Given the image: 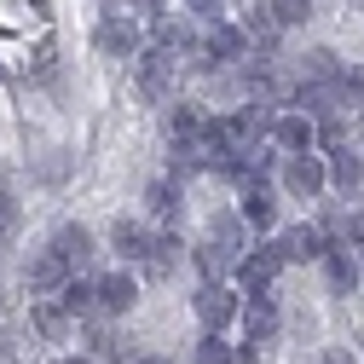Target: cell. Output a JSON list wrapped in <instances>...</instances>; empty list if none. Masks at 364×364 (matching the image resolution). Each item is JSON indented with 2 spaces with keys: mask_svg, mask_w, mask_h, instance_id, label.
I'll return each mask as SVG.
<instances>
[{
  "mask_svg": "<svg viewBox=\"0 0 364 364\" xmlns=\"http://www.w3.org/2000/svg\"><path fill=\"white\" fill-rule=\"evenodd\" d=\"M151 41H156V47H168V53H179V58L191 53V29L179 23V18H151Z\"/></svg>",
  "mask_w": 364,
  "mask_h": 364,
  "instance_id": "cell-25",
  "label": "cell"
},
{
  "mask_svg": "<svg viewBox=\"0 0 364 364\" xmlns=\"http://www.w3.org/2000/svg\"><path fill=\"white\" fill-rule=\"evenodd\" d=\"M191 312H197V324H203V330H225V324H237L243 295L220 278V284H203V289L191 295Z\"/></svg>",
  "mask_w": 364,
  "mask_h": 364,
  "instance_id": "cell-5",
  "label": "cell"
},
{
  "mask_svg": "<svg viewBox=\"0 0 364 364\" xmlns=\"http://www.w3.org/2000/svg\"><path fill=\"white\" fill-rule=\"evenodd\" d=\"M358 260H364V249H358Z\"/></svg>",
  "mask_w": 364,
  "mask_h": 364,
  "instance_id": "cell-39",
  "label": "cell"
},
{
  "mask_svg": "<svg viewBox=\"0 0 364 364\" xmlns=\"http://www.w3.org/2000/svg\"><path fill=\"white\" fill-rule=\"evenodd\" d=\"M341 58H336V47H306V58H301V81H341Z\"/></svg>",
  "mask_w": 364,
  "mask_h": 364,
  "instance_id": "cell-24",
  "label": "cell"
},
{
  "mask_svg": "<svg viewBox=\"0 0 364 364\" xmlns=\"http://www.w3.org/2000/svg\"><path fill=\"white\" fill-rule=\"evenodd\" d=\"M139 364H173L168 353H139Z\"/></svg>",
  "mask_w": 364,
  "mask_h": 364,
  "instance_id": "cell-35",
  "label": "cell"
},
{
  "mask_svg": "<svg viewBox=\"0 0 364 364\" xmlns=\"http://www.w3.org/2000/svg\"><path fill=\"white\" fill-rule=\"evenodd\" d=\"M284 266H289V260H284V249H278V243H260V249H243V255H237L232 278H237V289H243V295H260V289L278 284V272H284Z\"/></svg>",
  "mask_w": 364,
  "mask_h": 364,
  "instance_id": "cell-4",
  "label": "cell"
},
{
  "mask_svg": "<svg viewBox=\"0 0 364 364\" xmlns=\"http://www.w3.org/2000/svg\"><path fill=\"white\" fill-rule=\"evenodd\" d=\"M358 6H364V0H358Z\"/></svg>",
  "mask_w": 364,
  "mask_h": 364,
  "instance_id": "cell-40",
  "label": "cell"
},
{
  "mask_svg": "<svg viewBox=\"0 0 364 364\" xmlns=\"http://www.w3.org/2000/svg\"><path fill=\"white\" fill-rule=\"evenodd\" d=\"M208 243L237 266V255L249 249V225H243V214H214V220H208Z\"/></svg>",
  "mask_w": 364,
  "mask_h": 364,
  "instance_id": "cell-15",
  "label": "cell"
},
{
  "mask_svg": "<svg viewBox=\"0 0 364 364\" xmlns=\"http://www.w3.org/2000/svg\"><path fill=\"white\" fill-rule=\"evenodd\" d=\"M203 127H208L203 105H168V116H162V133H168L173 145H186V139H197Z\"/></svg>",
  "mask_w": 364,
  "mask_h": 364,
  "instance_id": "cell-21",
  "label": "cell"
},
{
  "mask_svg": "<svg viewBox=\"0 0 364 364\" xmlns=\"http://www.w3.org/2000/svg\"><path fill=\"white\" fill-rule=\"evenodd\" d=\"M318 266H324V284H330V295H353V289L364 284V260H358V249H353V243H330Z\"/></svg>",
  "mask_w": 364,
  "mask_h": 364,
  "instance_id": "cell-8",
  "label": "cell"
},
{
  "mask_svg": "<svg viewBox=\"0 0 364 364\" xmlns=\"http://www.w3.org/2000/svg\"><path fill=\"white\" fill-rule=\"evenodd\" d=\"M18 225H23V203L12 191H0V237H18Z\"/></svg>",
  "mask_w": 364,
  "mask_h": 364,
  "instance_id": "cell-31",
  "label": "cell"
},
{
  "mask_svg": "<svg viewBox=\"0 0 364 364\" xmlns=\"http://www.w3.org/2000/svg\"><path fill=\"white\" fill-rule=\"evenodd\" d=\"M347 220H353V214H341V208H324V214H318V225H324L330 243H347Z\"/></svg>",
  "mask_w": 364,
  "mask_h": 364,
  "instance_id": "cell-32",
  "label": "cell"
},
{
  "mask_svg": "<svg viewBox=\"0 0 364 364\" xmlns=\"http://www.w3.org/2000/svg\"><path fill=\"white\" fill-rule=\"evenodd\" d=\"M145 208L156 214V220H179V214H186V191H179V179H156V186L145 191Z\"/></svg>",
  "mask_w": 364,
  "mask_h": 364,
  "instance_id": "cell-22",
  "label": "cell"
},
{
  "mask_svg": "<svg viewBox=\"0 0 364 364\" xmlns=\"http://www.w3.org/2000/svg\"><path fill=\"white\" fill-rule=\"evenodd\" d=\"M0 249H6V237H0Z\"/></svg>",
  "mask_w": 364,
  "mask_h": 364,
  "instance_id": "cell-37",
  "label": "cell"
},
{
  "mask_svg": "<svg viewBox=\"0 0 364 364\" xmlns=\"http://www.w3.org/2000/svg\"><path fill=\"white\" fill-rule=\"evenodd\" d=\"M191 266L203 272V284H220L225 272H232V260H225V255H220L214 243H203V249H191Z\"/></svg>",
  "mask_w": 364,
  "mask_h": 364,
  "instance_id": "cell-27",
  "label": "cell"
},
{
  "mask_svg": "<svg viewBox=\"0 0 364 364\" xmlns=\"http://www.w3.org/2000/svg\"><path fill=\"white\" fill-rule=\"evenodd\" d=\"M243 35H249V47L272 53V47H278V35H284V23H278V12H272V6H255V12L243 18Z\"/></svg>",
  "mask_w": 364,
  "mask_h": 364,
  "instance_id": "cell-23",
  "label": "cell"
},
{
  "mask_svg": "<svg viewBox=\"0 0 364 364\" xmlns=\"http://www.w3.org/2000/svg\"><path fill=\"white\" fill-rule=\"evenodd\" d=\"M266 6L278 12V23H284V29H295V23H306V18H312V0H266Z\"/></svg>",
  "mask_w": 364,
  "mask_h": 364,
  "instance_id": "cell-30",
  "label": "cell"
},
{
  "mask_svg": "<svg viewBox=\"0 0 364 364\" xmlns=\"http://www.w3.org/2000/svg\"><path fill=\"white\" fill-rule=\"evenodd\" d=\"M186 260H191V249L179 243V232H173V225H168V232H156V237H151V255H145L139 266L151 272V278H173V272L186 266Z\"/></svg>",
  "mask_w": 364,
  "mask_h": 364,
  "instance_id": "cell-11",
  "label": "cell"
},
{
  "mask_svg": "<svg viewBox=\"0 0 364 364\" xmlns=\"http://www.w3.org/2000/svg\"><path fill=\"white\" fill-rule=\"evenodd\" d=\"M237 214H243L249 232H272V225H278V197H272V186H249Z\"/></svg>",
  "mask_w": 364,
  "mask_h": 364,
  "instance_id": "cell-19",
  "label": "cell"
},
{
  "mask_svg": "<svg viewBox=\"0 0 364 364\" xmlns=\"http://www.w3.org/2000/svg\"><path fill=\"white\" fill-rule=\"evenodd\" d=\"M70 284V260L58 255V249H41L35 260H29V289L35 295H58Z\"/></svg>",
  "mask_w": 364,
  "mask_h": 364,
  "instance_id": "cell-14",
  "label": "cell"
},
{
  "mask_svg": "<svg viewBox=\"0 0 364 364\" xmlns=\"http://www.w3.org/2000/svg\"><path fill=\"white\" fill-rule=\"evenodd\" d=\"M318 364H358V353H353V347H324Z\"/></svg>",
  "mask_w": 364,
  "mask_h": 364,
  "instance_id": "cell-34",
  "label": "cell"
},
{
  "mask_svg": "<svg viewBox=\"0 0 364 364\" xmlns=\"http://www.w3.org/2000/svg\"><path fill=\"white\" fill-rule=\"evenodd\" d=\"M186 12L203 18V23H214V18H225V0H186Z\"/></svg>",
  "mask_w": 364,
  "mask_h": 364,
  "instance_id": "cell-33",
  "label": "cell"
},
{
  "mask_svg": "<svg viewBox=\"0 0 364 364\" xmlns=\"http://www.w3.org/2000/svg\"><path fill=\"white\" fill-rule=\"evenodd\" d=\"M29 330H35L41 341H70V336H75V318L64 312L58 295H35V301H29Z\"/></svg>",
  "mask_w": 364,
  "mask_h": 364,
  "instance_id": "cell-9",
  "label": "cell"
},
{
  "mask_svg": "<svg viewBox=\"0 0 364 364\" xmlns=\"http://www.w3.org/2000/svg\"><path fill=\"white\" fill-rule=\"evenodd\" d=\"M278 179H284V191H289L295 203H312V197L330 191V156H318V151L284 156V162H278Z\"/></svg>",
  "mask_w": 364,
  "mask_h": 364,
  "instance_id": "cell-2",
  "label": "cell"
},
{
  "mask_svg": "<svg viewBox=\"0 0 364 364\" xmlns=\"http://www.w3.org/2000/svg\"><path fill=\"white\" fill-rule=\"evenodd\" d=\"M93 47L105 53V58H139L145 53V29H139V18H127V12H105L99 23H93Z\"/></svg>",
  "mask_w": 364,
  "mask_h": 364,
  "instance_id": "cell-3",
  "label": "cell"
},
{
  "mask_svg": "<svg viewBox=\"0 0 364 364\" xmlns=\"http://www.w3.org/2000/svg\"><path fill=\"white\" fill-rule=\"evenodd\" d=\"M336 93H341V105H347V110H364V70H358V64H353V70H341Z\"/></svg>",
  "mask_w": 364,
  "mask_h": 364,
  "instance_id": "cell-29",
  "label": "cell"
},
{
  "mask_svg": "<svg viewBox=\"0 0 364 364\" xmlns=\"http://www.w3.org/2000/svg\"><path fill=\"white\" fill-rule=\"evenodd\" d=\"M237 318H243V341H255V347H272V341H278V330H284V312H278V301H272V289L249 295Z\"/></svg>",
  "mask_w": 364,
  "mask_h": 364,
  "instance_id": "cell-7",
  "label": "cell"
},
{
  "mask_svg": "<svg viewBox=\"0 0 364 364\" xmlns=\"http://www.w3.org/2000/svg\"><path fill=\"white\" fill-rule=\"evenodd\" d=\"M191 364H237V347L225 341L220 330H208V336L197 341V353H191Z\"/></svg>",
  "mask_w": 364,
  "mask_h": 364,
  "instance_id": "cell-26",
  "label": "cell"
},
{
  "mask_svg": "<svg viewBox=\"0 0 364 364\" xmlns=\"http://www.w3.org/2000/svg\"><path fill=\"white\" fill-rule=\"evenodd\" d=\"M0 353H6V341H0Z\"/></svg>",
  "mask_w": 364,
  "mask_h": 364,
  "instance_id": "cell-38",
  "label": "cell"
},
{
  "mask_svg": "<svg viewBox=\"0 0 364 364\" xmlns=\"http://www.w3.org/2000/svg\"><path fill=\"white\" fill-rule=\"evenodd\" d=\"M58 301H64L70 318H93V312H99V278H87V272H70V284L58 289Z\"/></svg>",
  "mask_w": 364,
  "mask_h": 364,
  "instance_id": "cell-18",
  "label": "cell"
},
{
  "mask_svg": "<svg viewBox=\"0 0 364 364\" xmlns=\"http://www.w3.org/2000/svg\"><path fill=\"white\" fill-rule=\"evenodd\" d=\"M64 364H99V358H93V353H75V358H64Z\"/></svg>",
  "mask_w": 364,
  "mask_h": 364,
  "instance_id": "cell-36",
  "label": "cell"
},
{
  "mask_svg": "<svg viewBox=\"0 0 364 364\" xmlns=\"http://www.w3.org/2000/svg\"><path fill=\"white\" fill-rule=\"evenodd\" d=\"M278 249H284V260H324L330 237H324V225H318V220H306V225H289V232L278 237Z\"/></svg>",
  "mask_w": 364,
  "mask_h": 364,
  "instance_id": "cell-13",
  "label": "cell"
},
{
  "mask_svg": "<svg viewBox=\"0 0 364 364\" xmlns=\"http://www.w3.org/2000/svg\"><path fill=\"white\" fill-rule=\"evenodd\" d=\"M318 145H324V151H341V145H347V110L318 116Z\"/></svg>",
  "mask_w": 364,
  "mask_h": 364,
  "instance_id": "cell-28",
  "label": "cell"
},
{
  "mask_svg": "<svg viewBox=\"0 0 364 364\" xmlns=\"http://www.w3.org/2000/svg\"><path fill=\"white\" fill-rule=\"evenodd\" d=\"M203 53H208L214 64H237V58L249 53V35H243V23H232V18H214V23H208V35H203Z\"/></svg>",
  "mask_w": 364,
  "mask_h": 364,
  "instance_id": "cell-10",
  "label": "cell"
},
{
  "mask_svg": "<svg viewBox=\"0 0 364 364\" xmlns=\"http://www.w3.org/2000/svg\"><path fill=\"white\" fill-rule=\"evenodd\" d=\"M139 306V278L133 272H105L99 278V312L116 318V312H133Z\"/></svg>",
  "mask_w": 364,
  "mask_h": 364,
  "instance_id": "cell-12",
  "label": "cell"
},
{
  "mask_svg": "<svg viewBox=\"0 0 364 364\" xmlns=\"http://www.w3.org/2000/svg\"><path fill=\"white\" fill-rule=\"evenodd\" d=\"M151 237H156V232H151L145 220H116V225H110V249H116L122 260H145V255H151Z\"/></svg>",
  "mask_w": 364,
  "mask_h": 364,
  "instance_id": "cell-16",
  "label": "cell"
},
{
  "mask_svg": "<svg viewBox=\"0 0 364 364\" xmlns=\"http://www.w3.org/2000/svg\"><path fill=\"white\" fill-rule=\"evenodd\" d=\"M53 249L70 260V272H81L87 260L99 255V243H93V232H87V225H58V232H53Z\"/></svg>",
  "mask_w": 364,
  "mask_h": 364,
  "instance_id": "cell-17",
  "label": "cell"
},
{
  "mask_svg": "<svg viewBox=\"0 0 364 364\" xmlns=\"http://www.w3.org/2000/svg\"><path fill=\"white\" fill-rule=\"evenodd\" d=\"M173 81H179V53H168V47L151 41V47L133 58V87H139V99L145 105H168Z\"/></svg>",
  "mask_w": 364,
  "mask_h": 364,
  "instance_id": "cell-1",
  "label": "cell"
},
{
  "mask_svg": "<svg viewBox=\"0 0 364 364\" xmlns=\"http://www.w3.org/2000/svg\"><path fill=\"white\" fill-rule=\"evenodd\" d=\"M364 186V156H353V145H341V151H330V191H341V197H353Z\"/></svg>",
  "mask_w": 364,
  "mask_h": 364,
  "instance_id": "cell-20",
  "label": "cell"
},
{
  "mask_svg": "<svg viewBox=\"0 0 364 364\" xmlns=\"http://www.w3.org/2000/svg\"><path fill=\"white\" fill-rule=\"evenodd\" d=\"M272 151H284V156L318 151V122H312L301 105H284V110H278V122H272Z\"/></svg>",
  "mask_w": 364,
  "mask_h": 364,
  "instance_id": "cell-6",
  "label": "cell"
}]
</instances>
